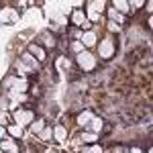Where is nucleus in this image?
<instances>
[{"label":"nucleus","instance_id":"obj_1","mask_svg":"<svg viewBox=\"0 0 153 153\" xmlns=\"http://www.w3.org/2000/svg\"><path fill=\"white\" fill-rule=\"evenodd\" d=\"M78 63L82 65L84 70H92V68H94V59H92L90 53H80V55H78Z\"/></svg>","mask_w":153,"mask_h":153},{"label":"nucleus","instance_id":"obj_2","mask_svg":"<svg viewBox=\"0 0 153 153\" xmlns=\"http://www.w3.org/2000/svg\"><path fill=\"white\" fill-rule=\"evenodd\" d=\"M14 117H16V120H19L21 125H29V123H31V118H33V112H25V110H19V112H14Z\"/></svg>","mask_w":153,"mask_h":153},{"label":"nucleus","instance_id":"obj_3","mask_svg":"<svg viewBox=\"0 0 153 153\" xmlns=\"http://www.w3.org/2000/svg\"><path fill=\"white\" fill-rule=\"evenodd\" d=\"M112 51H114V45H112L110 41H104V43L100 45V55H102L104 59L110 57V55H112Z\"/></svg>","mask_w":153,"mask_h":153},{"label":"nucleus","instance_id":"obj_4","mask_svg":"<svg viewBox=\"0 0 153 153\" xmlns=\"http://www.w3.org/2000/svg\"><path fill=\"white\" fill-rule=\"evenodd\" d=\"M74 25H84V27H90V25L86 23V16H84V12H80V10L74 12Z\"/></svg>","mask_w":153,"mask_h":153},{"label":"nucleus","instance_id":"obj_5","mask_svg":"<svg viewBox=\"0 0 153 153\" xmlns=\"http://www.w3.org/2000/svg\"><path fill=\"white\" fill-rule=\"evenodd\" d=\"M31 53H35V57L37 59H45V53H43V49L39 47V45H33V43H31Z\"/></svg>","mask_w":153,"mask_h":153},{"label":"nucleus","instance_id":"obj_6","mask_svg":"<svg viewBox=\"0 0 153 153\" xmlns=\"http://www.w3.org/2000/svg\"><path fill=\"white\" fill-rule=\"evenodd\" d=\"M82 39H84V45H94L96 43V35L94 33H86Z\"/></svg>","mask_w":153,"mask_h":153},{"label":"nucleus","instance_id":"obj_7","mask_svg":"<svg viewBox=\"0 0 153 153\" xmlns=\"http://www.w3.org/2000/svg\"><path fill=\"white\" fill-rule=\"evenodd\" d=\"M41 39H43V43H49V47H53V45H55V39H53V35H51V33H43V37H41Z\"/></svg>","mask_w":153,"mask_h":153},{"label":"nucleus","instance_id":"obj_8","mask_svg":"<svg viewBox=\"0 0 153 153\" xmlns=\"http://www.w3.org/2000/svg\"><path fill=\"white\" fill-rule=\"evenodd\" d=\"M23 59L29 63V65H31V68H33V70H37V68H39V63H37V59H33V55H25Z\"/></svg>","mask_w":153,"mask_h":153},{"label":"nucleus","instance_id":"obj_9","mask_svg":"<svg viewBox=\"0 0 153 153\" xmlns=\"http://www.w3.org/2000/svg\"><path fill=\"white\" fill-rule=\"evenodd\" d=\"M92 118V112H84V114H80V118H78V123L80 125H88V120Z\"/></svg>","mask_w":153,"mask_h":153},{"label":"nucleus","instance_id":"obj_10","mask_svg":"<svg viewBox=\"0 0 153 153\" xmlns=\"http://www.w3.org/2000/svg\"><path fill=\"white\" fill-rule=\"evenodd\" d=\"M53 135H55V139H65V129L63 127H55Z\"/></svg>","mask_w":153,"mask_h":153},{"label":"nucleus","instance_id":"obj_11","mask_svg":"<svg viewBox=\"0 0 153 153\" xmlns=\"http://www.w3.org/2000/svg\"><path fill=\"white\" fill-rule=\"evenodd\" d=\"M82 139H84L86 143H94L96 139H98V137H96L94 133H86V135H82Z\"/></svg>","mask_w":153,"mask_h":153},{"label":"nucleus","instance_id":"obj_12","mask_svg":"<svg viewBox=\"0 0 153 153\" xmlns=\"http://www.w3.org/2000/svg\"><path fill=\"white\" fill-rule=\"evenodd\" d=\"M8 133H10V135H14L16 139L21 137V129H19V127H10V129H8Z\"/></svg>","mask_w":153,"mask_h":153},{"label":"nucleus","instance_id":"obj_13","mask_svg":"<svg viewBox=\"0 0 153 153\" xmlns=\"http://www.w3.org/2000/svg\"><path fill=\"white\" fill-rule=\"evenodd\" d=\"M84 153H102V149H100L98 145H94V147H88V149H86Z\"/></svg>","mask_w":153,"mask_h":153},{"label":"nucleus","instance_id":"obj_14","mask_svg":"<svg viewBox=\"0 0 153 153\" xmlns=\"http://www.w3.org/2000/svg\"><path fill=\"white\" fill-rule=\"evenodd\" d=\"M51 135H53V131H51V129H45V131H41V139H49Z\"/></svg>","mask_w":153,"mask_h":153},{"label":"nucleus","instance_id":"obj_15","mask_svg":"<svg viewBox=\"0 0 153 153\" xmlns=\"http://www.w3.org/2000/svg\"><path fill=\"white\" fill-rule=\"evenodd\" d=\"M41 129H43V120H39V123L33 125V131H35V133H41Z\"/></svg>","mask_w":153,"mask_h":153},{"label":"nucleus","instance_id":"obj_16","mask_svg":"<svg viewBox=\"0 0 153 153\" xmlns=\"http://www.w3.org/2000/svg\"><path fill=\"white\" fill-rule=\"evenodd\" d=\"M114 6H117L118 10H127V6H129V4H127V2H114Z\"/></svg>","mask_w":153,"mask_h":153},{"label":"nucleus","instance_id":"obj_17","mask_svg":"<svg viewBox=\"0 0 153 153\" xmlns=\"http://www.w3.org/2000/svg\"><path fill=\"white\" fill-rule=\"evenodd\" d=\"M92 129H94V131H100V129H102V120H100V118H98L94 125H92Z\"/></svg>","mask_w":153,"mask_h":153},{"label":"nucleus","instance_id":"obj_18","mask_svg":"<svg viewBox=\"0 0 153 153\" xmlns=\"http://www.w3.org/2000/svg\"><path fill=\"white\" fill-rule=\"evenodd\" d=\"M71 49H74V51H82V43H74Z\"/></svg>","mask_w":153,"mask_h":153},{"label":"nucleus","instance_id":"obj_19","mask_svg":"<svg viewBox=\"0 0 153 153\" xmlns=\"http://www.w3.org/2000/svg\"><path fill=\"white\" fill-rule=\"evenodd\" d=\"M0 137H4V129L2 127H0Z\"/></svg>","mask_w":153,"mask_h":153},{"label":"nucleus","instance_id":"obj_20","mask_svg":"<svg viewBox=\"0 0 153 153\" xmlns=\"http://www.w3.org/2000/svg\"><path fill=\"white\" fill-rule=\"evenodd\" d=\"M8 153H19V151H16V147H14V149H12V151H8Z\"/></svg>","mask_w":153,"mask_h":153},{"label":"nucleus","instance_id":"obj_21","mask_svg":"<svg viewBox=\"0 0 153 153\" xmlns=\"http://www.w3.org/2000/svg\"><path fill=\"white\" fill-rule=\"evenodd\" d=\"M45 153H55V151H51V149H49V151H45Z\"/></svg>","mask_w":153,"mask_h":153}]
</instances>
